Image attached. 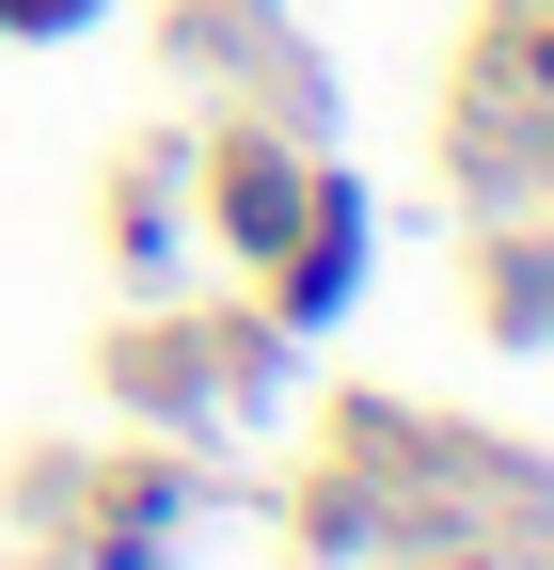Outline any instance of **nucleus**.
<instances>
[{"mask_svg": "<svg viewBox=\"0 0 554 570\" xmlns=\"http://www.w3.org/2000/svg\"><path fill=\"white\" fill-rule=\"evenodd\" d=\"M222 206H238V238H286V223H301V190H286V159H238V190H222Z\"/></svg>", "mask_w": 554, "mask_h": 570, "instance_id": "f257e3e1", "label": "nucleus"}]
</instances>
